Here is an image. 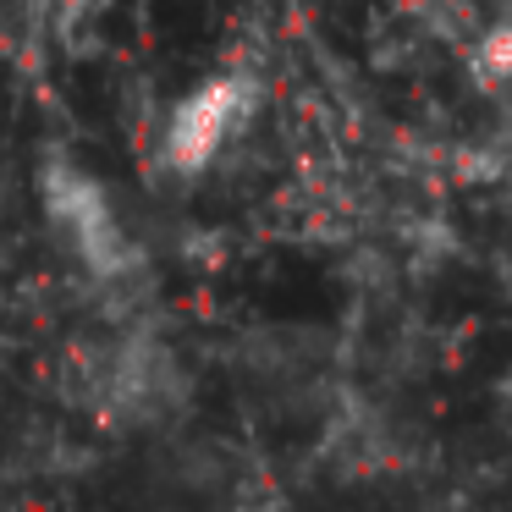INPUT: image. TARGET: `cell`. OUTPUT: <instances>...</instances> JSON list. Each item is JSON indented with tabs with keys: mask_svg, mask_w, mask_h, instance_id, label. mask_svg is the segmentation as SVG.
<instances>
[{
	"mask_svg": "<svg viewBox=\"0 0 512 512\" xmlns=\"http://www.w3.org/2000/svg\"><path fill=\"white\" fill-rule=\"evenodd\" d=\"M254 105H259V83L243 78V72H226V78H210L204 89H193L166 122V166L204 171L248 127Z\"/></svg>",
	"mask_w": 512,
	"mask_h": 512,
	"instance_id": "cell-1",
	"label": "cell"
},
{
	"mask_svg": "<svg viewBox=\"0 0 512 512\" xmlns=\"http://www.w3.org/2000/svg\"><path fill=\"white\" fill-rule=\"evenodd\" d=\"M45 204H50L61 232L78 243V254L89 259V270L122 276V270L133 265V243H127V232L116 226V215H111V204H105V193L94 177H83V171H72V166H50Z\"/></svg>",
	"mask_w": 512,
	"mask_h": 512,
	"instance_id": "cell-2",
	"label": "cell"
},
{
	"mask_svg": "<svg viewBox=\"0 0 512 512\" xmlns=\"http://www.w3.org/2000/svg\"><path fill=\"white\" fill-rule=\"evenodd\" d=\"M474 67H479V78H490V83H512V17L479 39Z\"/></svg>",
	"mask_w": 512,
	"mask_h": 512,
	"instance_id": "cell-3",
	"label": "cell"
}]
</instances>
